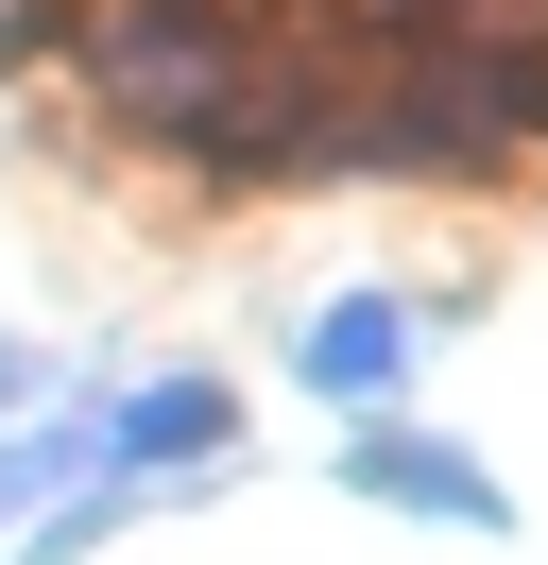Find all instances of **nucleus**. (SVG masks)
<instances>
[{
    "mask_svg": "<svg viewBox=\"0 0 548 565\" xmlns=\"http://www.w3.org/2000/svg\"><path fill=\"white\" fill-rule=\"evenodd\" d=\"M240 70H257L240 0H86V104L137 154H223Z\"/></svg>",
    "mask_w": 548,
    "mask_h": 565,
    "instance_id": "1",
    "label": "nucleus"
},
{
    "mask_svg": "<svg viewBox=\"0 0 548 565\" xmlns=\"http://www.w3.org/2000/svg\"><path fill=\"white\" fill-rule=\"evenodd\" d=\"M292 360H308V394H326V412H377V394L411 377V309H394V291H342V309L292 326Z\"/></svg>",
    "mask_w": 548,
    "mask_h": 565,
    "instance_id": "2",
    "label": "nucleus"
},
{
    "mask_svg": "<svg viewBox=\"0 0 548 565\" xmlns=\"http://www.w3.org/2000/svg\"><path fill=\"white\" fill-rule=\"evenodd\" d=\"M223 446H240V394H223V377H155V394L103 412V462H120V480H155V462H223Z\"/></svg>",
    "mask_w": 548,
    "mask_h": 565,
    "instance_id": "3",
    "label": "nucleus"
},
{
    "mask_svg": "<svg viewBox=\"0 0 548 565\" xmlns=\"http://www.w3.org/2000/svg\"><path fill=\"white\" fill-rule=\"evenodd\" d=\"M360 497H394V514H445V531H514V497L479 480L463 446H429V428H360Z\"/></svg>",
    "mask_w": 548,
    "mask_h": 565,
    "instance_id": "4",
    "label": "nucleus"
},
{
    "mask_svg": "<svg viewBox=\"0 0 548 565\" xmlns=\"http://www.w3.org/2000/svg\"><path fill=\"white\" fill-rule=\"evenodd\" d=\"M68 35V0H0V52H52Z\"/></svg>",
    "mask_w": 548,
    "mask_h": 565,
    "instance_id": "5",
    "label": "nucleus"
}]
</instances>
